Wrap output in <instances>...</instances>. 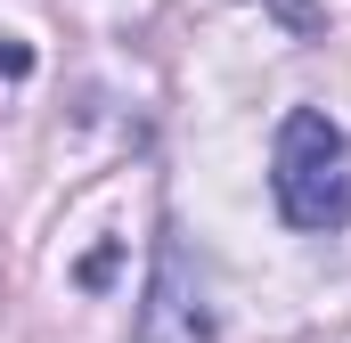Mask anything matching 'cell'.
Returning a JSON list of instances; mask_svg holds the SVG:
<instances>
[{"mask_svg": "<svg viewBox=\"0 0 351 343\" xmlns=\"http://www.w3.org/2000/svg\"><path fill=\"white\" fill-rule=\"evenodd\" d=\"M278 213L294 229H343L351 221V139L319 115V106H294L278 123Z\"/></svg>", "mask_w": 351, "mask_h": 343, "instance_id": "6da1fadb", "label": "cell"}, {"mask_svg": "<svg viewBox=\"0 0 351 343\" xmlns=\"http://www.w3.org/2000/svg\"><path fill=\"white\" fill-rule=\"evenodd\" d=\"M139 335L147 343H213V311H204V286L188 278L180 237H164V254H156V286H147Z\"/></svg>", "mask_w": 351, "mask_h": 343, "instance_id": "7a4b0ae2", "label": "cell"}, {"mask_svg": "<svg viewBox=\"0 0 351 343\" xmlns=\"http://www.w3.org/2000/svg\"><path fill=\"white\" fill-rule=\"evenodd\" d=\"M25 74H33V49L16 33H0V82H25Z\"/></svg>", "mask_w": 351, "mask_h": 343, "instance_id": "3957f363", "label": "cell"}]
</instances>
